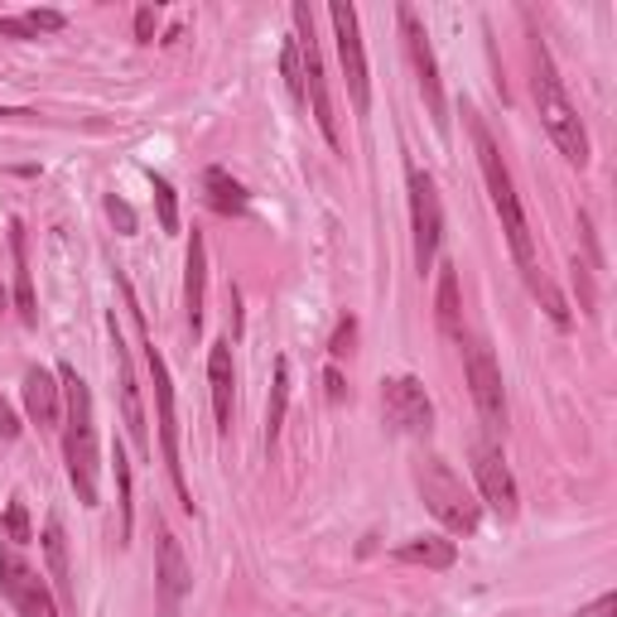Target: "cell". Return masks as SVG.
I'll list each match as a JSON object with an SVG mask.
<instances>
[{
	"label": "cell",
	"mask_w": 617,
	"mask_h": 617,
	"mask_svg": "<svg viewBox=\"0 0 617 617\" xmlns=\"http://www.w3.org/2000/svg\"><path fill=\"white\" fill-rule=\"evenodd\" d=\"M59 381H63V406H69V420H63V464H69V482H73L83 507H97V468H102V454H97L92 391H87V381L77 377L69 362L59 367Z\"/></svg>",
	"instance_id": "7a4b0ae2"
},
{
	"label": "cell",
	"mask_w": 617,
	"mask_h": 617,
	"mask_svg": "<svg viewBox=\"0 0 617 617\" xmlns=\"http://www.w3.org/2000/svg\"><path fill=\"white\" fill-rule=\"evenodd\" d=\"M121 295H126V309L136 313L140 333H145V362H150V377H155V400H160V448H164V468H170V482L178 492V507L194 516V492H188L184 482V458H178V410H174V377H170V362H164V353L155 347L150 329H145V309L136 305V289H131L126 275H116Z\"/></svg>",
	"instance_id": "3957f363"
},
{
	"label": "cell",
	"mask_w": 617,
	"mask_h": 617,
	"mask_svg": "<svg viewBox=\"0 0 617 617\" xmlns=\"http://www.w3.org/2000/svg\"><path fill=\"white\" fill-rule=\"evenodd\" d=\"M381 410H386L391 430H400V434H430V424H434V400L420 377L381 381Z\"/></svg>",
	"instance_id": "8fae6325"
},
{
	"label": "cell",
	"mask_w": 617,
	"mask_h": 617,
	"mask_svg": "<svg viewBox=\"0 0 617 617\" xmlns=\"http://www.w3.org/2000/svg\"><path fill=\"white\" fill-rule=\"evenodd\" d=\"M160 531V545H155V593H160V617H178V603H184L188 583V559H184V545L170 526H155Z\"/></svg>",
	"instance_id": "5bb4252c"
},
{
	"label": "cell",
	"mask_w": 617,
	"mask_h": 617,
	"mask_svg": "<svg viewBox=\"0 0 617 617\" xmlns=\"http://www.w3.org/2000/svg\"><path fill=\"white\" fill-rule=\"evenodd\" d=\"M203 194H208V208L222 212V218H242V212L251 208V194H246L227 170H208L203 174Z\"/></svg>",
	"instance_id": "44dd1931"
},
{
	"label": "cell",
	"mask_w": 617,
	"mask_h": 617,
	"mask_svg": "<svg viewBox=\"0 0 617 617\" xmlns=\"http://www.w3.org/2000/svg\"><path fill=\"white\" fill-rule=\"evenodd\" d=\"M473 478H478L482 502L497 511V521H516V511H521V492H516V478H511L507 458H502V448L473 444Z\"/></svg>",
	"instance_id": "4fadbf2b"
},
{
	"label": "cell",
	"mask_w": 617,
	"mask_h": 617,
	"mask_svg": "<svg viewBox=\"0 0 617 617\" xmlns=\"http://www.w3.org/2000/svg\"><path fill=\"white\" fill-rule=\"evenodd\" d=\"M617 613V593H603L599 603H593V608H583L579 617H613Z\"/></svg>",
	"instance_id": "e575fe53"
},
{
	"label": "cell",
	"mask_w": 617,
	"mask_h": 617,
	"mask_svg": "<svg viewBox=\"0 0 617 617\" xmlns=\"http://www.w3.org/2000/svg\"><path fill=\"white\" fill-rule=\"evenodd\" d=\"M400 565H424V569H448L458 559V545L444 541V535H415V541L396 545Z\"/></svg>",
	"instance_id": "7402d4cb"
},
{
	"label": "cell",
	"mask_w": 617,
	"mask_h": 617,
	"mask_svg": "<svg viewBox=\"0 0 617 617\" xmlns=\"http://www.w3.org/2000/svg\"><path fill=\"white\" fill-rule=\"evenodd\" d=\"M434 319L448 343H464V299H458V271L440 266V289H434Z\"/></svg>",
	"instance_id": "d6986e66"
},
{
	"label": "cell",
	"mask_w": 617,
	"mask_h": 617,
	"mask_svg": "<svg viewBox=\"0 0 617 617\" xmlns=\"http://www.w3.org/2000/svg\"><path fill=\"white\" fill-rule=\"evenodd\" d=\"M353 343H357V319L347 313V319H338V329H333V338H329V357L343 362V357L353 353Z\"/></svg>",
	"instance_id": "f1b7e54d"
},
{
	"label": "cell",
	"mask_w": 617,
	"mask_h": 617,
	"mask_svg": "<svg viewBox=\"0 0 617 617\" xmlns=\"http://www.w3.org/2000/svg\"><path fill=\"white\" fill-rule=\"evenodd\" d=\"M0 39H39V35L25 25V15H10V20H0Z\"/></svg>",
	"instance_id": "1f68e13d"
},
{
	"label": "cell",
	"mask_w": 617,
	"mask_h": 617,
	"mask_svg": "<svg viewBox=\"0 0 617 617\" xmlns=\"http://www.w3.org/2000/svg\"><path fill=\"white\" fill-rule=\"evenodd\" d=\"M468 116V131H473V145H478V164H482V178H488V194H492V208H497V218H502V232H507V242H511V256H516V266H521V280H526V289H531L535 299L545 305L550 319L565 329L569 323V309H565V299H559V289L545 280L541 271V251H535V237H531V222H526V208H521V194H516V184H511V170H507V160H502V150H497V140H492V131L482 126V116L473 107L464 111Z\"/></svg>",
	"instance_id": "6da1fadb"
},
{
	"label": "cell",
	"mask_w": 617,
	"mask_h": 617,
	"mask_svg": "<svg viewBox=\"0 0 617 617\" xmlns=\"http://www.w3.org/2000/svg\"><path fill=\"white\" fill-rule=\"evenodd\" d=\"M464 367H468V391H473V406L482 415V430L488 434H507V386H502V367L492 357L488 343H468L464 347Z\"/></svg>",
	"instance_id": "52a82bcc"
},
{
	"label": "cell",
	"mask_w": 617,
	"mask_h": 617,
	"mask_svg": "<svg viewBox=\"0 0 617 617\" xmlns=\"http://www.w3.org/2000/svg\"><path fill=\"white\" fill-rule=\"evenodd\" d=\"M150 188H155V208H160V227L174 237V232H178V198H174L170 178H164V174H150Z\"/></svg>",
	"instance_id": "484cf974"
},
{
	"label": "cell",
	"mask_w": 617,
	"mask_h": 617,
	"mask_svg": "<svg viewBox=\"0 0 617 617\" xmlns=\"http://www.w3.org/2000/svg\"><path fill=\"white\" fill-rule=\"evenodd\" d=\"M535 107H541V121L550 131V140L559 145V155H565L569 164H589V131H583L575 102H569L565 83H559L555 73V59H550L545 44H535Z\"/></svg>",
	"instance_id": "277c9868"
},
{
	"label": "cell",
	"mask_w": 617,
	"mask_h": 617,
	"mask_svg": "<svg viewBox=\"0 0 617 617\" xmlns=\"http://www.w3.org/2000/svg\"><path fill=\"white\" fill-rule=\"evenodd\" d=\"M0 305H5V289H0Z\"/></svg>",
	"instance_id": "8d00e7d4"
},
{
	"label": "cell",
	"mask_w": 617,
	"mask_h": 617,
	"mask_svg": "<svg viewBox=\"0 0 617 617\" xmlns=\"http://www.w3.org/2000/svg\"><path fill=\"white\" fill-rule=\"evenodd\" d=\"M25 410L39 430H53L63 420V381L44 367H29L25 372Z\"/></svg>",
	"instance_id": "9a60e30c"
},
{
	"label": "cell",
	"mask_w": 617,
	"mask_h": 617,
	"mask_svg": "<svg viewBox=\"0 0 617 617\" xmlns=\"http://www.w3.org/2000/svg\"><path fill=\"white\" fill-rule=\"evenodd\" d=\"M25 25L35 29V35H59V29L69 25V20H63L59 10H29V15H25Z\"/></svg>",
	"instance_id": "f546056e"
},
{
	"label": "cell",
	"mask_w": 617,
	"mask_h": 617,
	"mask_svg": "<svg viewBox=\"0 0 617 617\" xmlns=\"http://www.w3.org/2000/svg\"><path fill=\"white\" fill-rule=\"evenodd\" d=\"M415 488H420L424 507H430V516L444 526V531H454V535H473L478 531L482 502L464 488V478H458L440 454H430V458L415 464Z\"/></svg>",
	"instance_id": "5b68a950"
},
{
	"label": "cell",
	"mask_w": 617,
	"mask_h": 617,
	"mask_svg": "<svg viewBox=\"0 0 617 617\" xmlns=\"http://www.w3.org/2000/svg\"><path fill=\"white\" fill-rule=\"evenodd\" d=\"M5 535H10V545H29V541H35V531H29V507H25V497H10V507H5Z\"/></svg>",
	"instance_id": "4316f807"
},
{
	"label": "cell",
	"mask_w": 617,
	"mask_h": 617,
	"mask_svg": "<svg viewBox=\"0 0 617 617\" xmlns=\"http://www.w3.org/2000/svg\"><path fill=\"white\" fill-rule=\"evenodd\" d=\"M155 25H160V15H155L150 5L136 10V39H140V44H155Z\"/></svg>",
	"instance_id": "d6a6232c"
},
{
	"label": "cell",
	"mask_w": 617,
	"mask_h": 617,
	"mask_svg": "<svg viewBox=\"0 0 617 617\" xmlns=\"http://www.w3.org/2000/svg\"><path fill=\"white\" fill-rule=\"evenodd\" d=\"M10 251H15V309H20V323L35 329L39 305H35V280H29V251H25V232H20V222H10Z\"/></svg>",
	"instance_id": "ffe728a7"
},
{
	"label": "cell",
	"mask_w": 617,
	"mask_h": 617,
	"mask_svg": "<svg viewBox=\"0 0 617 617\" xmlns=\"http://www.w3.org/2000/svg\"><path fill=\"white\" fill-rule=\"evenodd\" d=\"M289 20H295V44H299V63H305V97L313 102V121H319L323 140L333 150H343V136H338V116H333V102H329V77H323V53H319V39H313V15L305 0L289 5Z\"/></svg>",
	"instance_id": "8992f818"
},
{
	"label": "cell",
	"mask_w": 617,
	"mask_h": 617,
	"mask_svg": "<svg viewBox=\"0 0 617 617\" xmlns=\"http://www.w3.org/2000/svg\"><path fill=\"white\" fill-rule=\"evenodd\" d=\"M116 488H121V535H131V521H136V516H131V464H126V448L116 444Z\"/></svg>",
	"instance_id": "83f0119b"
},
{
	"label": "cell",
	"mask_w": 617,
	"mask_h": 617,
	"mask_svg": "<svg viewBox=\"0 0 617 617\" xmlns=\"http://www.w3.org/2000/svg\"><path fill=\"white\" fill-rule=\"evenodd\" d=\"M329 20H333V39H338L343 83H347V97H353V111L367 116V111H372V73H367V49H362V29H357V10L343 5V0H333Z\"/></svg>",
	"instance_id": "ba28073f"
},
{
	"label": "cell",
	"mask_w": 617,
	"mask_h": 617,
	"mask_svg": "<svg viewBox=\"0 0 617 617\" xmlns=\"http://www.w3.org/2000/svg\"><path fill=\"white\" fill-rule=\"evenodd\" d=\"M410 232H415V266L430 271L444 242V208H440V188L424 170H410Z\"/></svg>",
	"instance_id": "30bf717a"
},
{
	"label": "cell",
	"mask_w": 617,
	"mask_h": 617,
	"mask_svg": "<svg viewBox=\"0 0 617 617\" xmlns=\"http://www.w3.org/2000/svg\"><path fill=\"white\" fill-rule=\"evenodd\" d=\"M111 362H116V386H121V410H126V424L136 434V444L145 448V410H140V386H136V372H131V353H126V338H121L116 319H111Z\"/></svg>",
	"instance_id": "ac0fdd59"
},
{
	"label": "cell",
	"mask_w": 617,
	"mask_h": 617,
	"mask_svg": "<svg viewBox=\"0 0 617 617\" xmlns=\"http://www.w3.org/2000/svg\"><path fill=\"white\" fill-rule=\"evenodd\" d=\"M208 386H212V410H218V430H232V391H237V367H232V338L208 347Z\"/></svg>",
	"instance_id": "2e32d148"
},
{
	"label": "cell",
	"mask_w": 617,
	"mask_h": 617,
	"mask_svg": "<svg viewBox=\"0 0 617 617\" xmlns=\"http://www.w3.org/2000/svg\"><path fill=\"white\" fill-rule=\"evenodd\" d=\"M323 381H329V400H343V396H347V386H343L338 367H329V377H323Z\"/></svg>",
	"instance_id": "d590c367"
},
{
	"label": "cell",
	"mask_w": 617,
	"mask_h": 617,
	"mask_svg": "<svg viewBox=\"0 0 617 617\" xmlns=\"http://www.w3.org/2000/svg\"><path fill=\"white\" fill-rule=\"evenodd\" d=\"M107 212H111V222H116V227H121V237H131V232H136V212H131L126 198H116V194H111V198H107Z\"/></svg>",
	"instance_id": "4dcf8cb0"
},
{
	"label": "cell",
	"mask_w": 617,
	"mask_h": 617,
	"mask_svg": "<svg viewBox=\"0 0 617 617\" xmlns=\"http://www.w3.org/2000/svg\"><path fill=\"white\" fill-rule=\"evenodd\" d=\"M285 406H289V362L275 357V381H271V406H266V448H275L280 424H285Z\"/></svg>",
	"instance_id": "cb8c5ba5"
},
{
	"label": "cell",
	"mask_w": 617,
	"mask_h": 617,
	"mask_svg": "<svg viewBox=\"0 0 617 617\" xmlns=\"http://www.w3.org/2000/svg\"><path fill=\"white\" fill-rule=\"evenodd\" d=\"M44 555H49V575L59 583L63 599H73V569H69V541H63V521L59 516H49V526H44Z\"/></svg>",
	"instance_id": "603a6c76"
},
{
	"label": "cell",
	"mask_w": 617,
	"mask_h": 617,
	"mask_svg": "<svg viewBox=\"0 0 617 617\" xmlns=\"http://www.w3.org/2000/svg\"><path fill=\"white\" fill-rule=\"evenodd\" d=\"M396 20H400V35H406V53H410V63H415V83H420L424 107H430V116H434V131L444 136V131H448V102H444V83H440V63H434L430 35H424L420 15H415L410 5H400Z\"/></svg>",
	"instance_id": "9c48e42d"
},
{
	"label": "cell",
	"mask_w": 617,
	"mask_h": 617,
	"mask_svg": "<svg viewBox=\"0 0 617 617\" xmlns=\"http://www.w3.org/2000/svg\"><path fill=\"white\" fill-rule=\"evenodd\" d=\"M0 589H5L10 608L20 617H59V603H53L49 583H44L10 545H0Z\"/></svg>",
	"instance_id": "7c38bea8"
},
{
	"label": "cell",
	"mask_w": 617,
	"mask_h": 617,
	"mask_svg": "<svg viewBox=\"0 0 617 617\" xmlns=\"http://www.w3.org/2000/svg\"><path fill=\"white\" fill-rule=\"evenodd\" d=\"M0 440H20V415L10 410L5 396H0Z\"/></svg>",
	"instance_id": "836d02e7"
},
{
	"label": "cell",
	"mask_w": 617,
	"mask_h": 617,
	"mask_svg": "<svg viewBox=\"0 0 617 617\" xmlns=\"http://www.w3.org/2000/svg\"><path fill=\"white\" fill-rule=\"evenodd\" d=\"M203 295H208V246H203V232H194L188 237V261H184V313L194 333H203Z\"/></svg>",
	"instance_id": "e0dca14e"
},
{
	"label": "cell",
	"mask_w": 617,
	"mask_h": 617,
	"mask_svg": "<svg viewBox=\"0 0 617 617\" xmlns=\"http://www.w3.org/2000/svg\"><path fill=\"white\" fill-rule=\"evenodd\" d=\"M280 73H285V87L295 102H305V63H299V44L295 35L285 39V49H280Z\"/></svg>",
	"instance_id": "d4e9b609"
}]
</instances>
